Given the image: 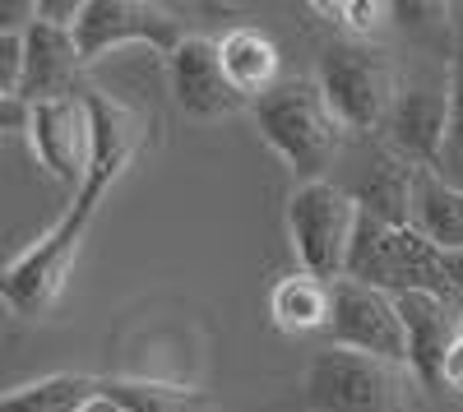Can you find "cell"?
<instances>
[{"instance_id": "obj_1", "label": "cell", "mask_w": 463, "mask_h": 412, "mask_svg": "<svg viewBox=\"0 0 463 412\" xmlns=\"http://www.w3.org/2000/svg\"><path fill=\"white\" fill-rule=\"evenodd\" d=\"M250 117L260 126V139L292 167L297 185L329 181L334 163L347 148V126L334 117V107L316 80H283L274 93H264Z\"/></svg>"}, {"instance_id": "obj_2", "label": "cell", "mask_w": 463, "mask_h": 412, "mask_svg": "<svg viewBox=\"0 0 463 412\" xmlns=\"http://www.w3.org/2000/svg\"><path fill=\"white\" fill-rule=\"evenodd\" d=\"M417 389L408 366L329 343L316 348L301 370V403L311 412H412Z\"/></svg>"}, {"instance_id": "obj_3", "label": "cell", "mask_w": 463, "mask_h": 412, "mask_svg": "<svg viewBox=\"0 0 463 412\" xmlns=\"http://www.w3.org/2000/svg\"><path fill=\"white\" fill-rule=\"evenodd\" d=\"M102 195L80 191L70 200V209L56 218V228H47L28 250H19L10 259L5 278H0V292H5V306L24 320H43L56 311V302L65 296V283L74 274V259L84 250V237L98 218Z\"/></svg>"}, {"instance_id": "obj_4", "label": "cell", "mask_w": 463, "mask_h": 412, "mask_svg": "<svg viewBox=\"0 0 463 412\" xmlns=\"http://www.w3.org/2000/svg\"><path fill=\"white\" fill-rule=\"evenodd\" d=\"M316 84L325 89L334 117L347 126V135H362V139L384 130L399 98V74H394L390 52L380 42H347V37H334L320 52Z\"/></svg>"}, {"instance_id": "obj_5", "label": "cell", "mask_w": 463, "mask_h": 412, "mask_svg": "<svg viewBox=\"0 0 463 412\" xmlns=\"http://www.w3.org/2000/svg\"><path fill=\"white\" fill-rule=\"evenodd\" d=\"M357 200L338 181H306L288 195V241L301 274L338 283L347 278V255L357 237Z\"/></svg>"}, {"instance_id": "obj_6", "label": "cell", "mask_w": 463, "mask_h": 412, "mask_svg": "<svg viewBox=\"0 0 463 412\" xmlns=\"http://www.w3.org/2000/svg\"><path fill=\"white\" fill-rule=\"evenodd\" d=\"M325 343L408 366V333H403L399 302H394L390 292L353 283V278H338L334 283V320H329Z\"/></svg>"}, {"instance_id": "obj_7", "label": "cell", "mask_w": 463, "mask_h": 412, "mask_svg": "<svg viewBox=\"0 0 463 412\" xmlns=\"http://www.w3.org/2000/svg\"><path fill=\"white\" fill-rule=\"evenodd\" d=\"M185 37L190 33L172 10L139 5V0H89L80 28H74V42H80L84 61H102L107 52H121L130 42L153 47L158 56H172Z\"/></svg>"}, {"instance_id": "obj_8", "label": "cell", "mask_w": 463, "mask_h": 412, "mask_svg": "<svg viewBox=\"0 0 463 412\" xmlns=\"http://www.w3.org/2000/svg\"><path fill=\"white\" fill-rule=\"evenodd\" d=\"M28 144H33V158L43 163V172L80 195L89 181V158H93V121H89L84 93L33 102Z\"/></svg>"}, {"instance_id": "obj_9", "label": "cell", "mask_w": 463, "mask_h": 412, "mask_svg": "<svg viewBox=\"0 0 463 412\" xmlns=\"http://www.w3.org/2000/svg\"><path fill=\"white\" fill-rule=\"evenodd\" d=\"M167 84H172L176 107L190 121H222V117H237V111L250 107L237 89H232L222 56H218V42L195 37V33L167 56Z\"/></svg>"}, {"instance_id": "obj_10", "label": "cell", "mask_w": 463, "mask_h": 412, "mask_svg": "<svg viewBox=\"0 0 463 412\" xmlns=\"http://www.w3.org/2000/svg\"><path fill=\"white\" fill-rule=\"evenodd\" d=\"M445 135H449V89H427V84L399 89L390 121L380 130V139L390 144L403 163H412L421 172L440 167Z\"/></svg>"}, {"instance_id": "obj_11", "label": "cell", "mask_w": 463, "mask_h": 412, "mask_svg": "<svg viewBox=\"0 0 463 412\" xmlns=\"http://www.w3.org/2000/svg\"><path fill=\"white\" fill-rule=\"evenodd\" d=\"M394 302H399L403 333H408V370L427 394H440L445 389V357L458 343L463 311H454L449 302L427 296V292H403Z\"/></svg>"}, {"instance_id": "obj_12", "label": "cell", "mask_w": 463, "mask_h": 412, "mask_svg": "<svg viewBox=\"0 0 463 412\" xmlns=\"http://www.w3.org/2000/svg\"><path fill=\"white\" fill-rule=\"evenodd\" d=\"M84 102H89V121H93V158H89L84 191L107 195L111 185L130 172V163L139 158L148 130L139 121V111H130L121 98H111L102 89H89Z\"/></svg>"}, {"instance_id": "obj_13", "label": "cell", "mask_w": 463, "mask_h": 412, "mask_svg": "<svg viewBox=\"0 0 463 412\" xmlns=\"http://www.w3.org/2000/svg\"><path fill=\"white\" fill-rule=\"evenodd\" d=\"M417 172L412 163H403L390 144H371V154L362 163V172L343 185L357 200L362 213L390 222V228H412V200H417Z\"/></svg>"}, {"instance_id": "obj_14", "label": "cell", "mask_w": 463, "mask_h": 412, "mask_svg": "<svg viewBox=\"0 0 463 412\" xmlns=\"http://www.w3.org/2000/svg\"><path fill=\"white\" fill-rule=\"evenodd\" d=\"M24 47H28V70H24V102H52V98H74V80L89 65L80 42L70 28H52L43 19H33L24 28Z\"/></svg>"}, {"instance_id": "obj_15", "label": "cell", "mask_w": 463, "mask_h": 412, "mask_svg": "<svg viewBox=\"0 0 463 412\" xmlns=\"http://www.w3.org/2000/svg\"><path fill=\"white\" fill-rule=\"evenodd\" d=\"M218 56H222V70H227L232 89H237L250 107L283 84V52H279V42L269 33L250 28V23L222 33L218 37Z\"/></svg>"}, {"instance_id": "obj_16", "label": "cell", "mask_w": 463, "mask_h": 412, "mask_svg": "<svg viewBox=\"0 0 463 412\" xmlns=\"http://www.w3.org/2000/svg\"><path fill=\"white\" fill-rule=\"evenodd\" d=\"M269 315L283 333L292 339H306V333H329V320H334V283L325 278H311V274H288L274 283L269 292Z\"/></svg>"}, {"instance_id": "obj_17", "label": "cell", "mask_w": 463, "mask_h": 412, "mask_svg": "<svg viewBox=\"0 0 463 412\" xmlns=\"http://www.w3.org/2000/svg\"><path fill=\"white\" fill-rule=\"evenodd\" d=\"M412 228L440 250H463V191L449 185L440 172H417Z\"/></svg>"}, {"instance_id": "obj_18", "label": "cell", "mask_w": 463, "mask_h": 412, "mask_svg": "<svg viewBox=\"0 0 463 412\" xmlns=\"http://www.w3.org/2000/svg\"><path fill=\"white\" fill-rule=\"evenodd\" d=\"M102 394L126 412H213V394L172 380H139V376H107Z\"/></svg>"}, {"instance_id": "obj_19", "label": "cell", "mask_w": 463, "mask_h": 412, "mask_svg": "<svg viewBox=\"0 0 463 412\" xmlns=\"http://www.w3.org/2000/svg\"><path fill=\"white\" fill-rule=\"evenodd\" d=\"M102 394L98 376H74V370H56V376L14 385L0 403V412H84Z\"/></svg>"}, {"instance_id": "obj_20", "label": "cell", "mask_w": 463, "mask_h": 412, "mask_svg": "<svg viewBox=\"0 0 463 412\" xmlns=\"http://www.w3.org/2000/svg\"><path fill=\"white\" fill-rule=\"evenodd\" d=\"M449 135H445V154H440V176L463 191V28L454 33V52H449Z\"/></svg>"}, {"instance_id": "obj_21", "label": "cell", "mask_w": 463, "mask_h": 412, "mask_svg": "<svg viewBox=\"0 0 463 412\" xmlns=\"http://www.w3.org/2000/svg\"><path fill=\"white\" fill-rule=\"evenodd\" d=\"M311 10L325 14L347 42H375V33L394 14V5H384V0H320Z\"/></svg>"}, {"instance_id": "obj_22", "label": "cell", "mask_w": 463, "mask_h": 412, "mask_svg": "<svg viewBox=\"0 0 463 412\" xmlns=\"http://www.w3.org/2000/svg\"><path fill=\"white\" fill-rule=\"evenodd\" d=\"M24 70H28L24 28L19 33H0V98H19L24 93Z\"/></svg>"}, {"instance_id": "obj_23", "label": "cell", "mask_w": 463, "mask_h": 412, "mask_svg": "<svg viewBox=\"0 0 463 412\" xmlns=\"http://www.w3.org/2000/svg\"><path fill=\"white\" fill-rule=\"evenodd\" d=\"M445 389H449V394H463V339H458L454 352L445 357Z\"/></svg>"}, {"instance_id": "obj_24", "label": "cell", "mask_w": 463, "mask_h": 412, "mask_svg": "<svg viewBox=\"0 0 463 412\" xmlns=\"http://www.w3.org/2000/svg\"><path fill=\"white\" fill-rule=\"evenodd\" d=\"M449 278H454V296H458V311H463V250L449 255Z\"/></svg>"}, {"instance_id": "obj_25", "label": "cell", "mask_w": 463, "mask_h": 412, "mask_svg": "<svg viewBox=\"0 0 463 412\" xmlns=\"http://www.w3.org/2000/svg\"><path fill=\"white\" fill-rule=\"evenodd\" d=\"M84 412H126V407H121V403H111L107 394H98V398H93V403H89Z\"/></svg>"}, {"instance_id": "obj_26", "label": "cell", "mask_w": 463, "mask_h": 412, "mask_svg": "<svg viewBox=\"0 0 463 412\" xmlns=\"http://www.w3.org/2000/svg\"><path fill=\"white\" fill-rule=\"evenodd\" d=\"M458 339H463V329H458Z\"/></svg>"}]
</instances>
